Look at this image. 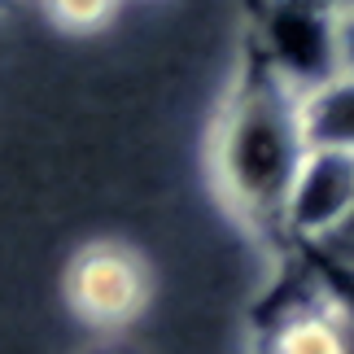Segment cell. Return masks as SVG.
Wrapping results in <instances>:
<instances>
[{"mask_svg": "<svg viewBox=\"0 0 354 354\" xmlns=\"http://www.w3.org/2000/svg\"><path fill=\"white\" fill-rule=\"evenodd\" d=\"M306 149L310 140L302 127V97L250 62L214 122V188L245 223L280 227V206Z\"/></svg>", "mask_w": 354, "mask_h": 354, "instance_id": "cell-1", "label": "cell"}, {"mask_svg": "<svg viewBox=\"0 0 354 354\" xmlns=\"http://www.w3.org/2000/svg\"><path fill=\"white\" fill-rule=\"evenodd\" d=\"M254 66L306 97L337 75L328 0H263L254 18Z\"/></svg>", "mask_w": 354, "mask_h": 354, "instance_id": "cell-2", "label": "cell"}, {"mask_svg": "<svg viewBox=\"0 0 354 354\" xmlns=\"http://www.w3.org/2000/svg\"><path fill=\"white\" fill-rule=\"evenodd\" d=\"M149 263L127 241H92L66 267V306L97 333H118L149 306Z\"/></svg>", "mask_w": 354, "mask_h": 354, "instance_id": "cell-3", "label": "cell"}, {"mask_svg": "<svg viewBox=\"0 0 354 354\" xmlns=\"http://www.w3.org/2000/svg\"><path fill=\"white\" fill-rule=\"evenodd\" d=\"M350 214H354V153L310 145L289 184V197L280 206L276 232H284L293 245L319 250L342 232Z\"/></svg>", "mask_w": 354, "mask_h": 354, "instance_id": "cell-4", "label": "cell"}, {"mask_svg": "<svg viewBox=\"0 0 354 354\" xmlns=\"http://www.w3.org/2000/svg\"><path fill=\"white\" fill-rule=\"evenodd\" d=\"M263 354H354V315L319 293L289 302L267 324Z\"/></svg>", "mask_w": 354, "mask_h": 354, "instance_id": "cell-5", "label": "cell"}, {"mask_svg": "<svg viewBox=\"0 0 354 354\" xmlns=\"http://www.w3.org/2000/svg\"><path fill=\"white\" fill-rule=\"evenodd\" d=\"M302 127L310 145L350 149L354 153V79L333 75L328 84L310 88L302 97Z\"/></svg>", "mask_w": 354, "mask_h": 354, "instance_id": "cell-6", "label": "cell"}, {"mask_svg": "<svg viewBox=\"0 0 354 354\" xmlns=\"http://www.w3.org/2000/svg\"><path fill=\"white\" fill-rule=\"evenodd\" d=\"M44 13L62 26V31L88 35V31H101V26L114 18L118 0H44Z\"/></svg>", "mask_w": 354, "mask_h": 354, "instance_id": "cell-7", "label": "cell"}, {"mask_svg": "<svg viewBox=\"0 0 354 354\" xmlns=\"http://www.w3.org/2000/svg\"><path fill=\"white\" fill-rule=\"evenodd\" d=\"M333 53H337V75L354 79V5L333 9Z\"/></svg>", "mask_w": 354, "mask_h": 354, "instance_id": "cell-8", "label": "cell"}, {"mask_svg": "<svg viewBox=\"0 0 354 354\" xmlns=\"http://www.w3.org/2000/svg\"><path fill=\"white\" fill-rule=\"evenodd\" d=\"M315 254H319V258H328V263L342 271V276H350V280H354V214L346 219L342 232H337L328 245H319Z\"/></svg>", "mask_w": 354, "mask_h": 354, "instance_id": "cell-9", "label": "cell"}, {"mask_svg": "<svg viewBox=\"0 0 354 354\" xmlns=\"http://www.w3.org/2000/svg\"><path fill=\"white\" fill-rule=\"evenodd\" d=\"M328 5H333V9H342V5H354V0H328Z\"/></svg>", "mask_w": 354, "mask_h": 354, "instance_id": "cell-10", "label": "cell"}]
</instances>
